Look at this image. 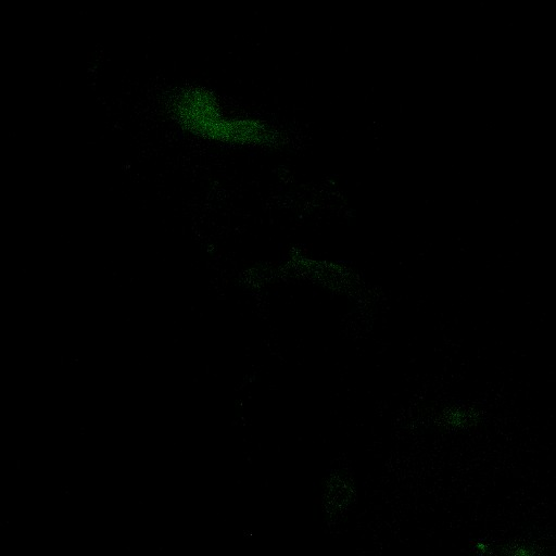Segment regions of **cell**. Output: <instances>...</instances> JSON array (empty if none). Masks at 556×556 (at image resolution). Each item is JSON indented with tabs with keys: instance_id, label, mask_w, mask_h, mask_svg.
Instances as JSON below:
<instances>
[{
	"instance_id": "6da1fadb",
	"label": "cell",
	"mask_w": 556,
	"mask_h": 556,
	"mask_svg": "<svg viewBox=\"0 0 556 556\" xmlns=\"http://www.w3.org/2000/svg\"><path fill=\"white\" fill-rule=\"evenodd\" d=\"M169 113L184 130L199 138H232L233 122L225 116L215 96L203 87H187L175 93Z\"/></svg>"
}]
</instances>
